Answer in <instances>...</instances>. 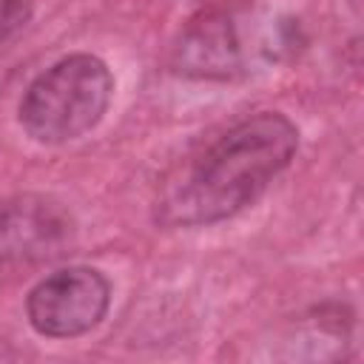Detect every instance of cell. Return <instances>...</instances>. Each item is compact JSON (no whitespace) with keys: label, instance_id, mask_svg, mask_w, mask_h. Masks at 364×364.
<instances>
[{"label":"cell","instance_id":"6da1fadb","mask_svg":"<svg viewBox=\"0 0 364 364\" xmlns=\"http://www.w3.org/2000/svg\"><path fill=\"white\" fill-rule=\"evenodd\" d=\"M296 125L276 111L253 114L188 159L159 193L165 225H210L250 205L293 159Z\"/></svg>","mask_w":364,"mask_h":364},{"label":"cell","instance_id":"5b68a950","mask_svg":"<svg viewBox=\"0 0 364 364\" xmlns=\"http://www.w3.org/2000/svg\"><path fill=\"white\" fill-rule=\"evenodd\" d=\"M31 6V0H0V43L28 23Z\"/></svg>","mask_w":364,"mask_h":364},{"label":"cell","instance_id":"3957f363","mask_svg":"<svg viewBox=\"0 0 364 364\" xmlns=\"http://www.w3.org/2000/svg\"><path fill=\"white\" fill-rule=\"evenodd\" d=\"M108 279L94 267H63L37 282L26 299V313L40 336L71 338L97 327L108 310Z\"/></svg>","mask_w":364,"mask_h":364},{"label":"cell","instance_id":"277c9868","mask_svg":"<svg viewBox=\"0 0 364 364\" xmlns=\"http://www.w3.org/2000/svg\"><path fill=\"white\" fill-rule=\"evenodd\" d=\"M71 233L68 216L48 199L0 202V273L60 253Z\"/></svg>","mask_w":364,"mask_h":364},{"label":"cell","instance_id":"7a4b0ae2","mask_svg":"<svg viewBox=\"0 0 364 364\" xmlns=\"http://www.w3.org/2000/svg\"><path fill=\"white\" fill-rule=\"evenodd\" d=\"M114 94L108 65L94 54H71L46 68L23 94L20 122L37 142H68L91 131Z\"/></svg>","mask_w":364,"mask_h":364}]
</instances>
